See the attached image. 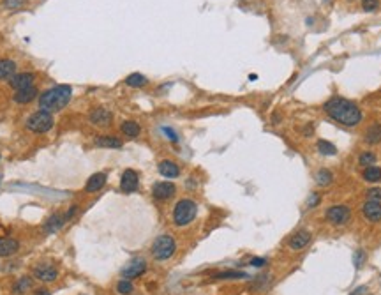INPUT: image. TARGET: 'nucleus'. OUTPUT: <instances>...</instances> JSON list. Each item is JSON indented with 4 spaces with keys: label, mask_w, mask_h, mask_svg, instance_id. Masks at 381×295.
Segmentation results:
<instances>
[{
    "label": "nucleus",
    "mask_w": 381,
    "mask_h": 295,
    "mask_svg": "<svg viewBox=\"0 0 381 295\" xmlns=\"http://www.w3.org/2000/svg\"><path fill=\"white\" fill-rule=\"evenodd\" d=\"M362 179L365 182H381V168L379 166H367L364 171H362Z\"/></svg>",
    "instance_id": "b1692460"
},
{
    "label": "nucleus",
    "mask_w": 381,
    "mask_h": 295,
    "mask_svg": "<svg viewBox=\"0 0 381 295\" xmlns=\"http://www.w3.org/2000/svg\"><path fill=\"white\" fill-rule=\"evenodd\" d=\"M364 141L367 145H378L381 143V124L379 122H374L371 124L364 133Z\"/></svg>",
    "instance_id": "dca6fc26"
},
{
    "label": "nucleus",
    "mask_w": 381,
    "mask_h": 295,
    "mask_svg": "<svg viewBox=\"0 0 381 295\" xmlns=\"http://www.w3.org/2000/svg\"><path fill=\"white\" fill-rule=\"evenodd\" d=\"M364 293H365V286H360V288H357L351 295H364Z\"/></svg>",
    "instance_id": "58836bf2"
},
{
    "label": "nucleus",
    "mask_w": 381,
    "mask_h": 295,
    "mask_svg": "<svg viewBox=\"0 0 381 295\" xmlns=\"http://www.w3.org/2000/svg\"><path fill=\"white\" fill-rule=\"evenodd\" d=\"M134 286L133 283H131V279H120V281L117 283V292L120 295H129L133 293Z\"/></svg>",
    "instance_id": "7c9ffc66"
},
{
    "label": "nucleus",
    "mask_w": 381,
    "mask_h": 295,
    "mask_svg": "<svg viewBox=\"0 0 381 295\" xmlns=\"http://www.w3.org/2000/svg\"><path fill=\"white\" fill-rule=\"evenodd\" d=\"M251 265L252 267H263V265H267V260H265V258H252Z\"/></svg>",
    "instance_id": "4c0bfd02"
},
{
    "label": "nucleus",
    "mask_w": 381,
    "mask_h": 295,
    "mask_svg": "<svg viewBox=\"0 0 381 295\" xmlns=\"http://www.w3.org/2000/svg\"><path fill=\"white\" fill-rule=\"evenodd\" d=\"M362 214L369 223H379L381 221V202L367 200L362 205Z\"/></svg>",
    "instance_id": "9b49d317"
},
{
    "label": "nucleus",
    "mask_w": 381,
    "mask_h": 295,
    "mask_svg": "<svg viewBox=\"0 0 381 295\" xmlns=\"http://www.w3.org/2000/svg\"><path fill=\"white\" fill-rule=\"evenodd\" d=\"M65 217V216H64ZM64 217L60 216V214H53L52 217H49L48 221H46V225H44V232L46 233H55V232H59L60 228H62V225H64Z\"/></svg>",
    "instance_id": "5701e85b"
},
{
    "label": "nucleus",
    "mask_w": 381,
    "mask_h": 295,
    "mask_svg": "<svg viewBox=\"0 0 381 295\" xmlns=\"http://www.w3.org/2000/svg\"><path fill=\"white\" fill-rule=\"evenodd\" d=\"M14 72H16V64L13 62V60H0V80H7L11 78V76H14Z\"/></svg>",
    "instance_id": "393cba45"
},
{
    "label": "nucleus",
    "mask_w": 381,
    "mask_h": 295,
    "mask_svg": "<svg viewBox=\"0 0 381 295\" xmlns=\"http://www.w3.org/2000/svg\"><path fill=\"white\" fill-rule=\"evenodd\" d=\"M147 271V262L143 258H133L124 265L122 269V279H134L138 276H141Z\"/></svg>",
    "instance_id": "0eeeda50"
},
{
    "label": "nucleus",
    "mask_w": 381,
    "mask_h": 295,
    "mask_svg": "<svg viewBox=\"0 0 381 295\" xmlns=\"http://www.w3.org/2000/svg\"><path fill=\"white\" fill-rule=\"evenodd\" d=\"M125 83L129 87H143L147 85V78L143 75H140V72H133V75H129L125 78Z\"/></svg>",
    "instance_id": "cd10ccee"
},
{
    "label": "nucleus",
    "mask_w": 381,
    "mask_h": 295,
    "mask_svg": "<svg viewBox=\"0 0 381 295\" xmlns=\"http://www.w3.org/2000/svg\"><path fill=\"white\" fill-rule=\"evenodd\" d=\"M325 217L330 225H334V227H344V225H348L349 219H351V210L346 205H332L326 209Z\"/></svg>",
    "instance_id": "423d86ee"
},
{
    "label": "nucleus",
    "mask_w": 381,
    "mask_h": 295,
    "mask_svg": "<svg viewBox=\"0 0 381 295\" xmlns=\"http://www.w3.org/2000/svg\"><path fill=\"white\" fill-rule=\"evenodd\" d=\"M364 260H365V253L362 251V250H359V251L355 253V265H357V269H359V267H362Z\"/></svg>",
    "instance_id": "c9c22d12"
},
{
    "label": "nucleus",
    "mask_w": 381,
    "mask_h": 295,
    "mask_svg": "<svg viewBox=\"0 0 381 295\" xmlns=\"http://www.w3.org/2000/svg\"><path fill=\"white\" fill-rule=\"evenodd\" d=\"M57 276V269H53V267L49 265H39L34 269V278L39 279V281H44V283H49V281H55Z\"/></svg>",
    "instance_id": "2eb2a0df"
},
{
    "label": "nucleus",
    "mask_w": 381,
    "mask_h": 295,
    "mask_svg": "<svg viewBox=\"0 0 381 295\" xmlns=\"http://www.w3.org/2000/svg\"><path fill=\"white\" fill-rule=\"evenodd\" d=\"M176 251V242L171 235L164 233V235H159L152 244V256L157 260V262H164V260L171 258Z\"/></svg>",
    "instance_id": "20e7f679"
},
{
    "label": "nucleus",
    "mask_w": 381,
    "mask_h": 295,
    "mask_svg": "<svg viewBox=\"0 0 381 295\" xmlns=\"http://www.w3.org/2000/svg\"><path fill=\"white\" fill-rule=\"evenodd\" d=\"M94 143H95V147H101V149H120L122 147V140L115 136H99V138H95Z\"/></svg>",
    "instance_id": "412c9836"
},
{
    "label": "nucleus",
    "mask_w": 381,
    "mask_h": 295,
    "mask_svg": "<svg viewBox=\"0 0 381 295\" xmlns=\"http://www.w3.org/2000/svg\"><path fill=\"white\" fill-rule=\"evenodd\" d=\"M106 184V174H103V171H99V174H94L90 179L87 181V186H85V191L87 193H95V191L103 189Z\"/></svg>",
    "instance_id": "a211bd4d"
},
{
    "label": "nucleus",
    "mask_w": 381,
    "mask_h": 295,
    "mask_svg": "<svg viewBox=\"0 0 381 295\" xmlns=\"http://www.w3.org/2000/svg\"><path fill=\"white\" fill-rule=\"evenodd\" d=\"M20 250V242L11 237H0V256H11Z\"/></svg>",
    "instance_id": "f3484780"
},
{
    "label": "nucleus",
    "mask_w": 381,
    "mask_h": 295,
    "mask_svg": "<svg viewBox=\"0 0 381 295\" xmlns=\"http://www.w3.org/2000/svg\"><path fill=\"white\" fill-rule=\"evenodd\" d=\"M316 149L321 156H336L337 154V147L332 143V141H326V140H318Z\"/></svg>",
    "instance_id": "a878e982"
},
{
    "label": "nucleus",
    "mask_w": 381,
    "mask_h": 295,
    "mask_svg": "<svg viewBox=\"0 0 381 295\" xmlns=\"http://www.w3.org/2000/svg\"><path fill=\"white\" fill-rule=\"evenodd\" d=\"M376 154L374 152H371V151H365V152H362V154L359 156V164L360 166H364V168H367V166H374V163H376Z\"/></svg>",
    "instance_id": "c85d7f7f"
},
{
    "label": "nucleus",
    "mask_w": 381,
    "mask_h": 295,
    "mask_svg": "<svg viewBox=\"0 0 381 295\" xmlns=\"http://www.w3.org/2000/svg\"><path fill=\"white\" fill-rule=\"evenodd\" d=\"M157 170H159V174L166 179H176L180 175V166L171 159H163L159 163V166H157Z\"/></svg>",
    "instance_id": "4468645a"
},
{
    "label": "nucleus",
    "mask_w": 381,
    "mask_h": 295,
    "mask_svg": "<svg viewBox=\"0 0 381 295\" xmlns=\"http://www.w3.org/2000/svg\"><path fill=\"white\" fill-rule=\"evenodd\" d=\"M88 120L94 126H97V128H108V126L113 122V113H111L110 110L99 106V108L92 110L90 115H88Z\"/></svg>",
    "instance_id": "9d476101"
},
{
    "label": "nucleus",
    "mask_w": 381,
    "mask_h": 295,
    "mask_svg": "<svg viewBox=\"0 0 381 295\" xmlns=\"http://www.w3.org/2000/svg\"><path fill=\"white\" fill-rule=\"evenodd\" d=\"M311 242V233L307 232V230H300V232H296L293 237L290 239V242H288V246H290V250L293 251H300L303 250V248H307Z\"/></svg>",
    "instance_id": "f8f14e48"
},
{
    "label": "nucleus",
    "mask_w": 381,
    "mask_h": 295,
    "mask_svg": "<svg viewBox=\"0 0 381 295\" xmlns=\"http://www.w3.org/2000/svg\"><path fill=\"white\" fill-rule=\"evenodd\" d=\"M362 7L367 13H372V11H376L379 7V0H362Z\"/></svg>",
    "instance_id": "2f4dec72"
},
{
    "label": "nucleus",
    "mask_w": 381,
    "mask_h": 295,
    "mask_svg": "<svg viewBox=\"0 0 381 295\" xmlns=\"http://www.w3.org/2000/svg\"><path fill=\"white\" fill-rule=\"evenodd\" d=\"M323 110H325V113L328 115L332 120H336L337 124L344 126V128H357L362 122V118H364L362 110L355 103L346 97H339V95L328 99V101L323 105Z\"/></svg>",
    "instance_id": "f257e3e1"
},
{
    "label": "nucleus",
    "mask_w": 381,
    "mask_h": 295,
    "mask_svg": "<svg viewBox=\"0 0 381 295\" xmlns=\"http://www.w3.org/2000/svg\"><path fill=\"white\" fill-rule=\"evenodd\" d=\"M321 202V196H319L318 193H313L309 198H307V209H313V207H318V204Z\"/></svg>",
    "instance_id": "f704fd0d"
},
{
    "label": "nucleus",
    "mask_w": 381,
    "mask_h": 295,
    "mask_svg": "<svg viewBox=\"0 0 381 295\" xmlns=\"http://www.w3.org/2000/svg\"><path fill=\"white\" fill-rule=\"evenodd\" d=\"M34 78H36V76H34L32 72H21V75H14V76H11V78H9V85L13 87V89H16V90H21V89H27V87H32Z\"/></svg>",
    "instance_id": "ddd939ff"
},
{
    "label": "nucleus",
    "mask_w": 381,
    "mask_h": 295,
    "mask_svg": "<svg viewBox=\"0 0 381 295\" xmlns=\"http://www.w3.org/2000/svg\"><path fill=\"white\" fill-rule=\"evenodd\" d=\"M198 214V204L191 198H182L173 207V223L176 227H187L194 221Z\"/></svg>",
    "instance_id": "7ed1b4c3"
},
{
    "label": "nucleus",
    "mask_w": 381,
    "mask_h": 295,
    "mask_svg": "<svg viewBox=\"0 0 381 295\" xmlns=\"http://www.w3.org/2000/svg\"><path fill=\"white\" fill-rule=\"evenodd\" d=\"M163 131L166 133V136H168V138H169V140H171V141H179V136L175 135V131H173V129H169V128H164Z\"/></svg>",
    "instance_id": "e433bc0d"
},
{
    "label": "nucleus",
    "mask_w": 381,
    "mask_h": 295,
    "mask_svg": "<svg viewBox=\"0 0 381 295\" xmlns=\"http://www.w3.org/2000/svg\"><path fill=\"white\" fill-rule=\"evenodd\" d=\"M4 6L7 9H20V7L25 6V0H4Z\"/></svg>",
    "instance_id": "72a5a7b5"
},
{
    "label": "nucleus",
    "mask_w": 381,
    "mask_h": 295,
    "mask_svg": "<svg viewBox=\"0 0 381 295\" xmlns=\"http://www.w3.org/2000/svg\"><path fill=\"white\" fill-rule=\"evenodd\" d=\"M314 181H316L318 186L326 187V186H330V184H332L334 174L328 170V168H319V170L316 171V175H314Z\"/></svg>",
    "instance_id": "4be33fe9"
},
{
    "label": "nucleus",
    "mask_w": 381,
    "mask_h": 295,
    "mask_svg": "<svg viewBox=\"0 0 381 295\" xmlns=\"http://www.w3.org/2000/svg\"><path fill=\"white\" fill-rule=\"evenodd\" d=\"M120 131L122 135L125 138H129V140H134V138H138L141 135V126L138 124V122L134 120H124L120 126Z\"/></svg>",
    "instance_id": "6ab92c4d"
},
{
    "label": "nucleus",
    "mask_w": 381,
    "mask_h": 295,
    "mask_svg": "<svg viewBox=\"0 0 381 295\" xmlns=\"http://www.w3.org/2000/svg\"><path fill=\"white\" fill-rule=\"evenodd\" d=\"M0 181H2V175H0Z\"/></svg>",
    "instance_id": "a19ab883"
},
{
    "label": "nucleus",
    "mask_w": 381,
    "mask_h": 295,
    "mask_svg": "<svg viewBox=\"0 0 381 295\" xmlns=\"http://www.w3.org/2000/svg\"><path fill=\"white\" fill-rule=\"evenodd\" d=\"M138 187H140V175H138V171L127 168V170H124V174H122V177H120V189L124 191V193L129 194V193L138 191Z\"/></svg>",
    "instance_id": "1a4fd4ad"
},
{
    "label": "nucleus",
    "mask_w": 381,
    "mask_h": 295,
    "mask_svg": "<svg viewBox=\"0 0 381 295\" xmlns=\"http://www.w3.org/2000/svg\"><path fill=\"white\" fill-rule=\"evenodd\" d=\"M325 2H330V0H325Z\"/></svg>",
    "instance_id": "79ce46f5"
},
{
    "label": "nucleus",
    "mask_w": 381,
    "mask_h": 295,
    "mask_svg": "<svg viewBox=\"0 0 381 295\" xmlns=\"http://www.w3.org/2000/svg\"><path fill=\"white\" fill-rule=\"evenodd\" d=\"M27 128L32 133H48L53 128V113L44 112V110H37L27 118Z\"/></svg>",
    "instance_id": "39448f33"
},
{
    "label": "nucleus",
    "mask_w": 381,
    "mask_h": 295,
    "mask_svg": "<svg viewBox=\"0 0 381 295\" xmlns=\"http://www.w3.org/2000/svg\"><path fill=\"white\" fill-rule=\"evenodd\" d=\"M72 95V89L69 85H57L53 89L42 92L39 97V110L49 113H57L69 105Z\"/></svg>",
    "instance_id": "f03ea898"
},
{
    "label": "nucleus",
    "mask_w": 381,
    "mask_h": 295,
    "mask_svg": "<svg viewBox=\"0 0 381 295\" xmlns=\"http://www.w3.org/2000/svg\"><path fill=\"white\" fill-rule=\"evenodd\" d=\"M175 191H176V187H175V184H173V182L161 181V182L154 184L152 196L156 198V200H159V202H166V200H169V198L173 196V194H175Z\"/></svg>",
    "instance_id": "6e6552de"
},
{
    "label": "nucleus",
    "mask_w": 381,
    "mask_h": 295,
    "mask_svg": "<svg viewBox=\"0 0 381 295\" xmlns=\"http://www.w3.org/2000/svg\"><path fill=\"white\" fill-rule=\"evenodd\" d=\"M32 288V279L29 278V276H25V278H20L16 281V285H14V293L16 295H21L25 293L27 290Z\"/></svg>",
    "instance_id": "bb28decb"
},
{
    "label": "nucleus",
    "mask_w": 381,
    "mask_h": 295,
    "mask_svg": "<svg viewBox=\"0 0 381 295\" xmlns=\"http://www.w3.org/2000/svg\"><path fill=\"white\" fill-rule=\"evenodd\" d=\"M36 295H49V290H46V288H39V290H36Z\"/></svg>",
    "instance_id": "ea45409f"
},
{
    "label": "nucleus",
    "mask_w": 381,
    "mask_h": 295,
    "mask_svg": "<svg viewBox=\"0 0 381 295\" xmlns=\"http://www.w3.org/2000/svg\"><path fill=\"white\" fill-rule=\"evenodd\" d=\"M37 97V89L36 87H27V89H21L18 90L16 94H14V101L18 103V105H27V103L34 101V99Z\"/></svg>",
    "instance_id": "aec40b11"
},
{
    "label": "nucleus",
    "mask_w": 381,
    "mask_h": 295,
    "mask_svg": "<svg viewBox=\"0 0 381 295\" xmlns=\"http://www.w3.org/2000/svg\"><path fill=\"white\" fill-rule=\"evenodd\" d=\"M365 196H367V200L381 202V187H371V189H367Z\"/></svg>",
    "instance_id": "473e14b6"
},
{
    "label": "nucleus",
    "mask_w": 381,
    "mask_h": 295,
    "mask_svg": "<svg viewBox=\"0 0 381 295\" xmlns=\"http://www.w3.org/2000/svg\"><path fill=\"white\" fill-rule=\"evenodd\" d=\"M247 278L245 273H240V271H224V273H219L214 276V279H244Z\"/></svg>",
    "instance_id": "c756f323"
}]
</instances>
